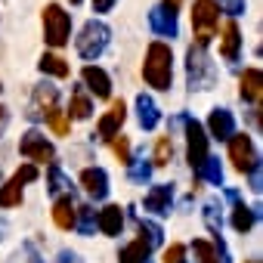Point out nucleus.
I'll use <instances>...</instances> for the list:
<instances>
[{
  "label": "nucleus",
  "instance_id": "nucleus-1",
  "mask_svg": "<svg viewBox=\"0 0 263 263\" xmlns=\"http://www.w3.org/2000/svg\"><path fill=\"white\" fill-rule=\"evenodd\" d=\"M143 78L149 87L155 90H171L174 84V53L164 41H155L146 50V62H143Z\"/></svg>",
  "mask_w": 263,
  "mask_h": 263
},
{
  "label": "nucleus",
  "instance_id": "nucleus-2",
  "mask_svg": "<svg viewBox=\"0 0 263 263\" xmlns=\"http://www.w3.org/2000/svg\"><path fill=\"white\" fill-rule=\"evenodd\" d=\"M217 22H220V10L214 0H195L192 7V28H195V47H208L217 34Z\"/></svg>",
  "mask_w": 263,
  "mask_h": 263
},
{
  "label": "nucleus",
  "instance_id": "nucleus-3",
  "mask_svg": "<svg viewBox=\"0 0 263 263\" xmlns=\"http://www.w3.org/2000/svg\"><path fill=\"white\" fill-rule=\"evenodd\" d=\"M108 41H111L108 25H105V22L90 19V22L81 28V37H78V44H74V47H78V56H81V59H99V56L105 53Z\"/></svg>",
  "mask_w": 263,
  "mask_h": 263
},
{
  "label": "nucleus",
  "instance_id": "nucleus-4",
  "mask_svg": "<svg viewBox=\"0 0 263 263\" xmlns=\"http://www.w3.org/2000/svg\"><path fill=\"white\" fill-rule=\"evenodd\" d=\"M68 37H71V16L59 4H47L44 7V41L50 47H65Z\"/></svg>",
  "mask_w": 263,
  "mask_h": 263
},
{
  "label": "nucleus",
  "instance_id": "nucleus-5",
  "mask_svg": "<svg viewBox=\"0 0 263 263\" xmlns=\"http://www.w3.org/2000/svg\"><path fill=\"white\" fill-rule=\"evenodd\" d=\"M214 62L211 56L201 50V47H189L186 53V78H189V87L192 90H208L214 84Z\"/></svg>",
  "mask_w": 263,
  "mask_h": 263
},
{
  "label": "nucleus",
  "instance_id": "nucleus-6",
  "mask_svg": "<svg viewBox=\"0 0 263 263\" xmlns=\"http://www.w3.org/2000/svg\"><path fill=\"white\" fill-rule=\"evenodd\" d=\"M183 124H186V158H189L195 180H198V171L208 158V137H204V127L195 118H183Z\"/></svg>",
  "mask_w": 263,
  "mask_h": 263
},
{
  "label": "nucleus",
  "instance_id": "nucleus-7",
  "mask_svg": "<svg viewBox=\"0 0 263 263\" xmlns=\"http://www.w3.org/2000/svg\"><path fill=\"white\" fill-rule=\"evenodd\" d=\"M229 161L238 174H248L260 158H257V149H254V140L248 134H232L229 137Z\"/></svg>",
  "mask_w": 263,
  "mask_h": 263
},
{
  "label": "nucleus",
  "instance_id": "nucleus-8",
  "mask_svg": "<svg viewBox=\"0 0 263 263\" xmlns=\"http://www.w3.org/2000/svg\"><path fill=\"white\" fill-rule=\"evenodd\" d=\"M19 152L28 158V161H41V164H47V161H53V146L47 143V137L41 134V130H28V134H22V140H19Z\"/></svg>",
  "mask_w": 263,
  "mask_h": 263
},
{
  "label": "nucleus",
  "instance_id": "nucleus-9",
  "mask_svg": "<svg viewBox=\"0 0 263 263\" xmlns=\"http://www.w3.org/2000/svg\"><path fill=\"white\" fill-rule=\"evenodd\" d=\"M149 25H152V31L158 37H177V7L167 4V0H164V4H158V7H152Z\"/></svg>",
  "mask_w": 263,
  "mask_h": 263
},
{
  "label": "nucleus",
  "instance_id": "nucleus-10",
  "mask_svg": "<svg viewBox=\"0 0 263 263\" xmlns=\"http://www.w3.org/2000/svg\"><path fill=\"white\" fill-rule=\"evenodd\" d=\"M124 118H127V105H124L121 99H115V102H111V108H108V111L99 118V124H96V134H99L102 140H111V137H118V130H121Z\"/></svg>",
  "mask_w": 263,
  "mask_h": 263
},
{
  "label": "nucleus",
  "instance_id": "nucleus-11",
  "mask_svg": "<svg viewBox=\"0 0 263 263\" xmlns=\"http://www.w3.org/2000/svg\"><path fill=\"white\" fill-rule=\"evenodd\" d=\"M81 81H84V87H87L96 99H108V96H111V78H108L99 65H84Z\"/></svg>",
  "mask_w": 263,
  "mask_h": 263
},
{
  "label": "nucleus",
  "instance_id": "nucleus-12",
  "mask_svg": "<svg viewBox=\"0 0 263 263\" xmlns=\"http://www.w3.org/2000/svg\"><path fill=\"white\" fill-rule=\"evenodd\" d=\"M208 127H211V137L220 140V143H229V137L235 134V118L229 108H214L211 118H208Z\"/></svg>",
  "mask_w": 263,
  "mask_h": 263
},
{
  "label": "nucleus",
  "instance_id": "nucleus-13",
  "mask_svg": "<svg viewBox=\"0 0 263 263\" xmlns=\"http://www.w3.org/2000/svg\"><path fill=\"white\" fill-rule=\"evenodd\" d=\"M81 186H84V192H87L90 198L102 201V198L108 195V174H105L102 167H87V171L81 174Z\"/></svg>",
  "mask_w": 263,
  "mask_h": 263
},
{
  "label": "nucleus",
  "instance_id": "nucleus-14",
  "mask_svg": "<svg viewBox=\"0 0 263 263\" xmlns=\"http://www.w3.org/2000/svg\"><path fill=\"white\" fill-rule=\"evenodd\" d=\"M171 201H174V186H171V183L152 186V192L146 195V211L164 217V214H171Z\"/></svg>",
  "mask_w": 263,
  "mask_h": 263
},
{
  "label": "nucleus",
  "instance_id": "nucleus-15",
  "mask_svg": "<svg viewBox=\"0 0 263 263\" xmlns=\"http://www.w3.org/2000/svg\"><path fill=\"white\" fill-rule=\"evenodd\" d=\"M238 93H241L245 102H260L263 99V71L260 68H245Z\"/></svg>",
  "mask_w": 263,
  "mask_h": 263
},
{
  "label": "nucleus",
  "instance_id": "nucleus-16",
  "mask_svg": "<svg viewBox=\"0 0 263 263\" xmlns=\"http://www.w3.org/2000/svg\"><path fill=\"white\" fill-rule=\"evenodd\" d=\"M238 50H241V31L235 22H226L223 25V37H220V56L226 62H235L238 59Z\"/></svg>",
  "mask_w": 263,
  "mask_h": 263
},
{
  "label": "nucleus",
  "instance_id": "nucleus-17",
  "mask_svg": "<svg viewBox=\"0 0 263 263\" xmlns=\"http://www.w3.org/2000/svg\"><path fill=\"white\" fill-rule=\"evenodd\" d=\"M96 226L102 229V235H118V232H121V226H124V211H121L118 204L102 208V211H99V217H96Z\"/></svg>",
  "mask_w": 263,
  "mask_h": 263
},
{
  "label": "nucleus",
  "instance_id": "nucleus-18",
  "mask_svg": "<svg viewBox=\"0 0 263 263\" xmlns=\"http://www.w3.org/2000/svg\"><path fill=\"white\" fill-rule=\"evenodd\" d=\"M137 118H140V124H143L146 130H155V127H158L161 115H158V105H155L152 96H146V93L137 96Z\"/></svg>",
  "mask_w": 263,
  "mask_h": 263
},
{
  "label": "nucleus",
  "instance_id": "nucleus-19",
  "mask_svg": "<svg viewBox=\"0 0 263 263\" xmlns=\"http://www.w3.org/2000/svg\"><path fill=\"white\" fill-rule=\"evenodd\" d=\"M56 99H59V90L53 84H41L34 87V105H31V118H37L41 111H50L56 108Z\"/></svg>",
  "mask_w": 263,
  "mask_h": 263
},
{
  "label": "nucleus",
  "instance_id": "nucleus-20",
  "mask_svg": "<svg viewBox=\"0 0 263 263\" xmlns=\"http://www.w3.org/2000/svg\"><path fill=\"white\" fill-rule=\"evenodd\" d=\"M53 223L59 229H71L74 226V198L71 195L56 198V204H53Z\"/></svg>",
  "mask_w": 263,
  "mask_h": 263
},
{
  "label": "nucleus",
  "instance_id": "nucleus-21",
  "mask_svg": "<svg viewBox=\"0 0 263 263\" xmlns=\"http://www.w3.org/2000/svg\"><path fill=\"white\" fill-rule=\"evenodd\" d=\"M149 245L143 241V238H137V241H130L121 254H118V263H146L149 260Z\"/></svg>",
  "mask_w": 263,
  "mask_h": 263
},
{
  "label": "nucleus",
  "instance_id": "nucleus-22",
  "mask_svg": "<svg viewBox=\"0 0 263 263\" xmlns=\"http://www.w3.org/2000/svg\"><path fill=\"white\" fill-rule=\"evenodd\" d=\"M93 115V102H90V96H84V90H74L71 93V102H68V118H74V121H87Z\"/></svg>",
  "mask_w": 263,
  "mask_h": 263
},
{
  "label": "nucleus",
  "instance_id": "nucleus-23",
  "mask_svg": "<svg viewBox=\"0 0 263 263\" xmlns=\"http://www.w3.org/2000/svg\"><path fill=\"white\" fill-rule=\"evenodd\" d=\"M37 68L44 74H53V78H68V62L62 56H56V53H44L41 62H37Z\"/></svg>",
  "mask_w": 263,
  "mask_h": 263
},
{
  "label": "nucleus",
  "instance_id": "nucleus-24",
  "mask_svg": "<svg viewBox=\"0 0 263 263\" xmlns=\"http://www.w3.org/2000/svg\"><path fill=\"white\" fill-rule=\"evenodd\" d=\"M235 208H232V229L235 232H248L251 226H254V220H257V211H251V208H245L241 201H232Z\"/></svg>",
  "mask_w": 263,
  "mask_h": 263
},
{
  "label": "nucleus",
  "instance_id": "nucleus-25",
  "mask_svg": "<svg viewBox=\"0 0 263 263\" xmlns=\"http://www.w3.org/2000/svg\"><path fill=\"white\" fill-rule=\"evenodd\" d=\"M74 226L81 235H90L96 229V211L90 204H74Z\"/></svg>",
  "mask_w": 263,
  "mask_h": 263
},
{
  "label": "nucleus",
  "instance_id": "nucleus-26",
  "mask_svg": "<svg viewBox=\"0 0 263 263\" xmlns=\"http://www.w3.org/2000/svg\"><path fill=\"white\" fill-rule=\"evenodd\" d=\"M208 180L211 186H223V167H220V158H204V164H201V171H198V180Z\"/></svg>",
  "mask_w": 263,
  "mask_h": 263
},
{
  "label": "nucleus",
  "instance_id": "nucleus-27",
  "mask_svg": "<svg viewBox=\"0 0 263 263\" xmlns=\"http://www.w3.org/2000/svg\"><path fill=\"white\" fill-rule=\"evenodd\" d=\"M140 235H143V241H146L149 248H158V245L164 241V229H161L155 220H140Z\"/></svg>",
  "mask_w": 263,
  "mask_h": 263
},
{
  "label": "nucleus",
  "instance_id": "nucleus-28",
  "mask_svg": "<svg viewBox=\"0 0 263 263\" xmlns=\"http://www.w3.org/2000/svg\"><path fill=\"white\" fill-rule=\"evenodd\" d=\"M16 204H22V183L10 180L0 189V208H16Z\"/></svg>",
  "mask_w": 263,
  "mask_h": 263
},
{
  "label": "nucleus",
  "instance_id": "nucleus-29",
  "mask_svg": "<svg viewBox=\"0 0 263 263\" xmlns=\"http://www.w3.org/2000/svg\"><path fill=\"white\" fill-rule=\"evenodd\" d=\"M47 189H50L53 195H59V192L71 189V180L59 171V164H50V171H47Z\"/></svg>",
  "mask_w": 263,
  "mask_h": 263
},
{
  "label": "nucleus",
  "instance_id": "nucleus-30",
  "mask_svg": "<svg viewBox=\"0 0 263 263\" xmlns=\"http://www.w3.org/2000/svg\"><path fill=\"white\" fill-rule=\"evenodd\" d=\"M171 158H174V143H171V137H161V140L155 143V155H152V161H155V167H167Z\"/></svg>",
  "mask_w": 263,
  "mask_h": 263
},
{
  "label": "nucleus",
  "instance_id": "nucleus-31",
  "mask_svg": "<svg viewBox=\"0 0 263 263\" xmlns=\"http://www.w3.org/2000/svg\"><path fill=\"white\" fill-rule=\"evenodd\" d=\"M127 177L134 180V183H149L152 180V164L143 158V161H130L127 164Z\"/></svg>",
  "mask_w": 263,
  "mask_h": 263
},
{
  "label": "nucleus",
  "instance_id": "nucleus-32",
  "mask_svg": "<svg viewBox=\"0 0 263 263\" xmlns=\"http://www.w3.org/2000/svg\"><path fill=\"white\" fill-rule=\"evenodd\" d=\"M47 124H50V130H53L56 137H65L68 134V115L59 111V108H50L47 111Z\"/></svg>",
  "mask_w": 263,
  "mask_h": 263
},
{
  "label": "nucleus",
  "instance_id": "nucleus-33",
  "mask_svg": "<svg viewBox=\"0 0 263 263\" xmlns=\"http://www.w3.org/2000/svg\"><path fill=\"white\" fill-rule=\"evenodd\" d=\"M192 251H195V263H220L214 245H208V241H201V238L192 241Z\"/></svg>",
  "mask_w": 263,
  "mask_h": 263
},
{
  "label": "nucleus",
  "instance_id": "nucleus-34",
  "mask_svg": "<svg viewBox=\"0 0 263 263\" xmlns=\"http://www.w3.org/2000/svg\"><path fill=\"white\" fill-rule=\"evenodd\" d=\"M204 223H208V229H211L214 235H220L223 220H220V204H217V201H208V204H204Z\"/></svg>",
  "mask_w": 263,
  "mask_h": 263
},
{
  "label": "nucleus",
  "instance_id": "nucleus-35",
  "mask_svg": "<svg viewBox=\"0 0 263 263\" xmlns=\"http://www.w3.org/2000/svg\"><path fill=\"white\" fill-rule=\"evenodd\" d=\"M10 263H44V260H41V254L34 251V245H22V248L13 254Z\"/></svg>",
  "mask_w": 263,
  "mask_h": 263
},
{
  "label": "nucleus",
  "instance_id": "nucleus-36",
  "mask_svg": "<svg viewBox=\"0 0 263 263\" xmlns=\"http://www.w3.org/2000/svg\"><path fill=\"white\" fill-rule=\"evenodd\" d=\"M111 149L124 164H130V140L127 137H111Z\"/></svg>",
  "mask_w": 263,
  "mask_h": 263
},
{
  "label": "nucleus",
  "instance_id": "nucleus-37",
  "mask_svg": "<svg viewBox=\"0 0 263 263\" xmlns=\"http://www.w3.org/2000/svg\"><path fill=\"white\" fill-rule=\"evenodd\" d=\"M214 4H217V10H223V13H229V16L245 13V0H214Z\"/></svg>",
  "mask_w": 263,
  "mask_h": 263
},
{
  "label": "nucleus",
  "instance_id": "nucleus-38",
  "mask_svg": "<svg viewBox=\"0 0 263 263\" xmlns=\"http://www.w3.org/2000/svg\"><path fill=\"white\" fill-rule=\"evenodd\" d=\"M164 263H186V248L183 245H171L164 251Z\"/></svg>",
  "mask_w": 263,
  "mask_h": 263
},
{
  "label": "nucleus",
  "instance_id": "nucleus-39",
  "mask_svg": "<svg viewBox=\"0 0 263 263\" xmlns=\"http://www.w3.org/2000/svg\"><path fill=\"white\" fill-rule=\"evenodd\" d=\"M13 180H19V183H31V180H37V167H34V164H25V167L16 171Z\"/></svg>",
  "mask_w": 263,
  "mask_h": 263
},
{
  "label": "nucleus",
  "instance_id": "nucleus-40",
  "mask_svg": "<svg viewBox=\"0 0 263 263\" xmlns=\"http://www.w3.org/2000/svg\"><path fill=\"white\" fill-rule=\"evenodd\" d=\"M118 0H93V13H108Z\"/></svg>",
  "mask_w": 263,
  "mask_h": 263
},
{
  "label": "nucleus",
  "instance_id": "nucleus-41",
  "mask_svg": "<svg viewBox=\"0 0 263 263\" xmlns=\"http://www.w3.org/2000/svg\"><path fill=\"white\" fill-rule=\"evenodd\" d=\"M7 124H10V111H7V108H0V134L7 130Z\"/></svg>",
  "mask_w": 263,
  "mask_h": 263
},
{
  "label": "nucleus",
  "instance_id": "nucleus-42",
  "mask_svg": "<svg viewBox=\"0 0 263 263\" xmlns=\"http://www.w3.org/2000/svg\"><path fill=\"white\" fill-rule=\"evenodd\" d=\"M7 235V220H0V238Z\"/></svg>",
  "mask_w": 263,
  "mask_h": 263
},
{
  "label": "nucleus",
  "instance_id": "nucleus-43",
  "mask_svg": "<svg viewBox=\"0 0 263 263\" xmlns=\"http://www.w3.org/2000/svg\"><path fill=\"white\" fill-rule=\"evenodd\" d=\"M167 4H174V7H177V4H180V0H167Z\"/></svg>",
  "mask_w": 263,
  "mask_h": 263
},
{
  "label": "nucleus",
  "instance_id": "nucleus-44",
  "mask_svg": "<svg viewBox=\"0 0 263 263\" xmlns=\"http://www.w3.org/2000/svg\"><path fill=\"white\" fill-rule=\"evenodd\" d=\"M71 4H81V0H71Z\"/></svg>",
  "mask_w": 263,
  "mask_h": 263
},
{
  "label": "nucleus",
  "instance_id": "nucleus-45",
  "mask_svg": "<svg viewBox=\"0 0 263 263\" xmlns=\"http://www.w3.org/2000/svg\"><path fill=\"white\" fill-rule=\"evenodd\" d=\"M0 90H4V87H0Z\"/></svg>",
  "mask_w": 263,
  "mask_h": 263
}]
</instances>
